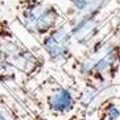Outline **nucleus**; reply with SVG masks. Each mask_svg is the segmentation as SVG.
Here are the masks:
<instances>
[{
  "mask_svg": "<svg viewBox=\"0 0 120 120\" xmlns=\"http://www.w3.org/2000/svg\"><path fill=\"white\" fill-rule=\"evenodd\" d=\"M0 120H15L13 115L5 103L4 92H0Z\"/></svg>",
  "mask_w": 120,
  "mask_h": 120,
  "instance_id": "nucleus-11",
  "label": "nucleus"
},
{
  "mask_svg": "<svg viewBox=\"0 0 120 120\" xmlns=\"http://www.w3.org/2000/svg\"><path fill=\"white\" fill-rule=\"evenodd\" d=\"M38 92L46 113L53 117H67L79 108L77 94L60 83L53 75H48L44 79L38 86Z\"/></svg>",
  "mask_w": 120,
  "mask_h": 120,
  "instance_id": "nucleus-4",
  "label": "nucleus"
},
{
  "mask_svg": "<svg viewBox=\"0 0 120 120\" xmlns=\"http://www.w3.org/2000/svg\"><path fill=\"white\" fill-rule=\"evenodd\" d=\"M70 26L73 42L78 46L90 48L99 38V33L102 30V19L100 15L95 16H85L66 20Z\"/></svg>",
  "mask_w": 120,
  "mask_h": 120,
  "instance_id": "nucleus-6",
  "label": "nucleus"
},
{
  "mask_svg": "<svg viewBox=\"0 0 120 120\" xmlns=\"http://www.w3.org/2000/svg\"><path fill=\"white\" fill-rule=\"evenodd\" d=\"M67 1H69V9L67 13H65L66 20L100 15L106 4V0H67Z\"/></svg>",
  "mask_w": 120,
  "mask_h": 120,
  "instance_id": "nucleus-7",
  "label": "nucleus"
},
{
  "mask_svg": "<svg viewBox=\"0 0 120 120\" xmlns=\"http://www.w3.org/2000/svg\"><path fill=\"white\" fill-rule=\"evenodd\" d=\"M74 70L83 85L99 88L115 85L120 71V44L109 33L99 37L81 58H74Z\"/></svg>",
  "mask_w": 120,
  "mask_h": 120,
  "instance_id": "nucleus-1",
  "label": "nucleus"
},
{
  "mask_svg": "<svg viewBox=\"0 0 120 120\" xmlns=\"http://www.w3.org/2000/svg\"><path fill=\"white\" fill-rule=\"evenodd\" d=\"M119 86H120V83H119Z\"/></svg>",
  "mask_w": 120,
  "mask_h": 120,
  "instance_id": "nucleus-12",
  "label": "nucleus"
},
{
  "mask_svg": "<svg viewBox=\"0 0 120 120\" xmlns=\"http://www.w3.org/2000/svg\"><path fill=\"white\" fill-rule=\"evenodd\" d=\"M13 16L16 22L37 41L66 21L64 12L48 0H17Z\"/></svg>",
  "mask_w": 120,
  "mask_h": 120,
  "instance_id": "nucleus-2",
  "label": "nucleus"
},
{
  "mask_svg": "<svg viewBox=\"0 0 120 120\" xmlns=\"http://www.w3.org/2000/svg\"><path fill=\"white\" fill-rule=\"evenodd\" d=\"M5 98V103H7L9 111L12 112L15 120H50L49 117L44 115V113L36 112L33 109H29L22 104L21 102H19L17 99L12 95H7L4 94Z\"/></svg>",
  "mask_w": 120,
  "mask_h": 120,
  "instance_id": "nucleus-8",
  "label": "nucleus"
},
{
  "mask_svg": "<svg viewBox=\"0 0 120 120\" xmlns=\"http://www.w3.org/2000/svg\"><path fill=\"white\" fill-rule=\"evenodd\" d=\"M42 52L53 64H69L74 60L73 56V37L67 21H64L57 28L38 41Z\"/></svg>",
  "mask_w": 120,
  "mask_h": 120,
  "instance_id": "nucleus-5",
  "label": "nucleus"
},
{
  "mask_svg": "<svg viewBox=\"0 0 120 120\" xmlns=\"http://www.w3.org/2000/svg\"><path fill=\"white\" fill-rule=\"evenodd\" d=\"M13 38H17V36L15 34L11 22L8 21L7 19L0 17V44L7 41V40H13Z\"/></svg>",
  "mask_w": 120,
  "mask_h": 120,
  "instance_id": "nucleus-10",
  "label": "nucleus"
},
{
  "mask_svg": "<svg viewBox=\"0 0 120 120\" xmlns=\"http://www.w3.org/2000/svg\"><path fill=\"white\" fill-rule=\"evenodd\" d=\"M0 60L25 81H32L45 69V58L21 42V40H7L0 44Z\"/></svg>",
  "mask_w": 120,
  "mask_h": 120,
  "instance_id": "nucleus-3",
  "label": "nucleus"
},
{
  "mask_svg": "<svg viewBox=\"0 0 120 120\" xmlns=\"http://www.w3.org/2000/svg\"><path fill=\"white\" fill-rule=\"evenodd\" d=\"M98 120H120V95L107 96L95 109Z\"/></svg>",
  "mask_w": 120,
  "mask_h": 120,
  "instance_id": "nucleus-9",
  "label": "nucleus"
}]
</instances>
